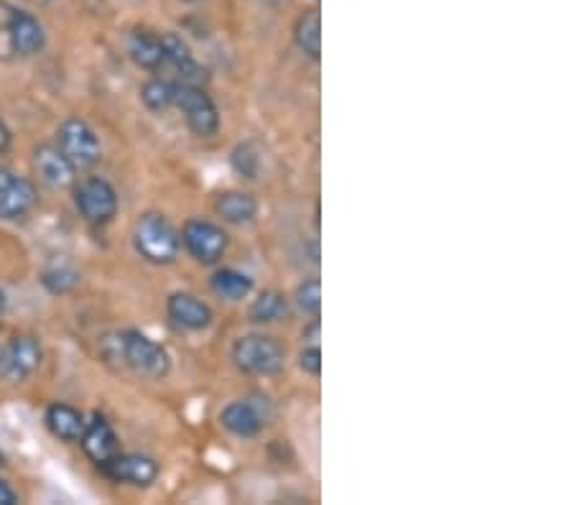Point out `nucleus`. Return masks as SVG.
Here are the masks:
<instances>
[{"label": "nucleus", "instance_id": "7c9ffc66", "mask_svg": "<svg viewBox=\"0 0 574 505\" xmlns=\"http://www.w3.org/2000/svg\"><path fill=\"white\" fill-rule=\"evenodd\" d=\"M6 307H8V299H6V292H3V288H0V315H3V311H6Z\"/></svg>", "mask_w": 574, "mask_h": 505}, {"label": "nucleus", "instance_id": "1a4fd4ad", "mask_svg": "<svg viewBox=\"0 0 574 505\" xmlns=\"http://www.w3.org/2000/svg\"><path fill=\"white\" fill-rule=\"evenodd\" d=\"M39 191L34 182L15 176L11 168L0 166V220H21L34 210Z\"/></svg>", "mask_w": 574, "mask_h": 505}, {"label": "nucleus", "instance_id": "dca6fc26", "mask_svg": "<svg viewBox=\"0 0 574 505\" xmlns=\"http://www.w3.org/2000/svg\"><path fill=\"white\" fill-rule=\"evenodd\" d=\"M79 444H83L85 454L100 468L102 462H108L112 454H118V437L112 427L108 424V419L100 414H95L90 421H85L83 437H79Z\"/></svg>", "mask_w": 574, "mask_h": 505}, {"label": "nucleus", "instance_id": "c85d7f7f", "mask_svg": "<svg viewBox=\"0 0 574 505\" xmlns=\"http://www.w3.org/2000/svg\"><path fill=\"white\" fill-rule=\"evenodd\" d=\"M302 340H306V344H320V319L317 317H314L312 325L302 332Z\"/></svg>", "mask_w": 574, "mask_h": 505}, {"label": "nucleus", "instance_id": "6ab92c4d", "mask_svg": "<svg viewBox=\"0 0 574 505\" xmlns=\"http://www.w3.org/2000/svg\"><path fill=\"white\" fill-rule=\"evenodd\" d=\"M44 421L46 429L52 431L56 439H62V442H79V437H83L85 416L79 414L75 406L52 404L46 408Z\"/></svg>", "mask_w": 574, "mask_h": 505}, {"label": "nucleus", "instance_id": "412c9836", "mask_svg": "<svg viewBox=\"0 0 574 505\" xmlns=\"http://www.w3.org/2000/svg\"><path fill=\"white\" fill-rule=\"evenodd\" d=\"M209 286H213V292L220 296V299L242 301L253 292V278L242 274L238 268H220L209 278Z\"/></svg>", "mask_w": 574, "mask_h": 505}, {"label": "nucleus", "instance_id": "a211bd4d", "mask_svg": "<svg viewBox=\"0 0 574 505\" xmlns=\"http://www.w3.org/2000/svg\"><path fill=\"white\" fill-rule=\"evenodd\" d=\"M128 54H131V59L145 72L164 69V50H161V36L153 34V31L136 29L133 34L128 36Z\"/></svg>", "mask_w": 574, "mask_h": 505}, {"label": "nucleus", "instance_id": "2f4dec72", "mask_svg": "<svg viewBox=\"0 0 574 505\" xmlns=\"http://www.w3.org/2000/svg\"><path fill=\"white\" fill-rule=\"evenodd\" d=\"M3 464H6V457H3V452H0V468H3Z\"/></svg>", "mask_w": 574, "mask_h": 505}, {"label": "nucleus", "instance_id": "9d476101", "mask_svg": "<svg viewBox=\"0 0 574 505\" xmlns=\"http://www.w3.org/2000/svg\"><path fill=\"white\" fill-rule=\"evenodd\" d=\"M161 50H164V67L174 72V83L180 85H205L207 69L194 59L189 44L180 34L169 31L161 34Z\"/></svg>", "mask_w": 574, "mask_h": 505}, {"label": "nucleus", "instance_id": "cd10ccee", "mask_svg": "<svg viewBox=\"0 0 574 505\" xmlns=\"http://www.w3.org/2000/svg\"><path fill=\"white\" fill-rule=\"evenodd\" d=\"M19 503V495L11 485L6 483V480H0V505H15Z\"/></svg>", "mask_w": 574, "mask_h": 505}, {"label": "nucleus", "instance_id": "20e7f679", "mask_svg": "<svg viewBox=\"0 0 574 505\" xmlns=\"http://www.w3.org/2000/svg\"><path fill=\"white\" fill-rule=\"evenodd\" d=\"M232 363L248 375H277L284 367V350L269 334H246L232 344Z\"/></svg>", "mask_w": 574, "mask_h": 505}, {"label": "nucleus", "instance_id": "2eb2a0df", "mask_svg": "<svg viewBox=\"0 0 574 505\" xmlns=\"http://www.w3.org/2000/svg\"><path fill=\"white\" fill-rule=\"evenodd\" d=\"M46 34L42 21L34 13L21 11L13 6L11 11V46L15 56H34L44 50Z\"/></svg>", "mask_w": 574, "mask_h": 505}, {"label": "nucleus", "instance_id": "39448f33", "mask_svg": "<svg viewBox=\"0 0 574 505\" xmlns=\"http://www.w3.org/2000/svg\"><path fill=\"white\" fill-rule=\"evenodd\" d=\"M273 406L263 393H253L250 398L232 400L223 408L220 424L230 431L232 437L240 439H253L261 435V429L271 421Z\"/></svg>", "mask_w": 574, "mask_h": 505}, {"label": "nucleus", "instance_id": "f8f14e48", "mask_svg": "<svg viewBox=\"0 0 574 505\" xmlns=\"http://www.w3.org/2000/svg\"><path fill=\"white\" fill-rule=\"evenodd\" d=\"M42 363V344L34 337L19 334L8 342V348L0 352V373L8 381H23L36 371Z\"/></svg>", "mask_w": 574, "mask_h": 505}, {"label": "nucleus", "instance_id": "423d86ee", "mask_svg": "<svg viewBox=\"0 0 574 505\" xmlns=\"http://www.w3.org/2000/svg\"><path fill=\"white\" fill-rule=\"evenodd\" d=\"M174 106L182 110L184 120H187L189 131L194 135H215L220 128V110H217L215 100L209 98L202 85H180L176 83Z\"/></svg>", "mask_w": 574, "mask_h": 505}, {"label": "nucleus", "instance_id": "aec40b11", "mask_svg": "<svg viewBox=\"0 0 574 505\" xmlns=\"http://www.w3.org/2000/svg\"><path fill=\"white\" fill-rule=\"evenodd\" d=\"M294 42L299 46V52L310 56V59H320V56H322V15H320V8H306V11L296 15Z\"/></svg>", "mask_w": 574, "mask_h": 505}, {"label": "nucleus", "instance_id": "4be33fe9", "mask_svg": "<svg viewBox=\"0 0 574 505\" xmlns=\"http://www.w3.org/2000/svg\"><path fill=\"white\" fill-rule=\"evenodd\" d=\"M289 315V299L281 292H263L258 299H253L248 309L250 322L256 325H273L281 322Z\"/></svg>", "mask_w": 574, "mask_h": 505}, {"label": "nucleus", "instance_id": "393cba45", "mask_svg": "<svg viewBox=\"0 0 574 505\" xmlns=\"http://www.w3.org/2000/svg\"><path fill=\"white\" fill-rule=\"evenodd\" d=\"M42 284L52 294H67L79 284V274L69 266H54L42 274Z\"/></svg>", "mask_w": 574, "mask_h": 505}, {"label": "nucleus", "instance_id": "0eeeda50", "mask_svg": "<svg viewBox=\"0 0 574 505\" xmlns=\"http://www.w3.org/2000/svg\"><path fill=\"white\" fill-rule=\"evenodd\" d=\"M182 245L187 248V253L194 261L205 263V266H213L228 253L230 238L217 222L209 220H187L182 228Z\"/></svg>", "mask_w": 574, "mask_h": 505}, {"label": "nucleus", "instance_id": "473e14b6", "mask_svg": "<svg viewBox=\"0 0 574 505\" xmlns=\"http://www.w3.org/2000/svg\"><path fill=\"white\" fill-rule=\"evenodd\" d=\"M182 3H199V0H182Z\"/></svg>", "mask_w": 574, "mask_h": 505}, {"label": "nucleus", "instance_id": "6e6552de", "mask_svg": "<svg viewBox=\"0 0 574 505\" xmlns=\"http://www.w3.org/2000/svg\"><path fill=\"white\" fill-rule=\"evenodd\" d=\"M75 207L90 224H108L118 212V195L110 182L87 176L75 187Z\"/></svg>", "mask_w": 574, "mask_h": 505}, {"label": "nucleus", "instance_id": "c756f323", "mask_svg": "<svg viewBox=\"0 0 574 505\" xmlns=\"http://www.w3.org/2000/svg\"><path fill=\"white\" fill-rule=\"evenodd\" d=\"M11 143H13V133H11V128L6 125V120L0 118V154H6L8 149H11Z\"/></svg>", "mask_w": 574, "mask_h": 505}, {"label": "nucleus", "instance_id": "bb28decb", "mask_svg": "<svg viewBox=\"0 0 574 505\" xmlns=\"http://www.w3.org/2000/svg\"><path fill=\"white\" fill-rule=\"evenodd\" d=\"M299 367L312 378H320L322 375V350L320 344H304V350L299 352Z\"/></svg>", "mask_w": 574, "mask_h": 505}, {"label": "nucleus", "instance_id": "5701e85b", "mask_svg": "<svg viewBox=\"0 0 574 505\" xmlns=\"http://www.w3.org/2000/svg\"><path fill=\"white\" fill-rule=\"evenodd\" d=\"M176 83L166 77H153L141 87V102L151 112H164L174 106Z\"/></svg>", "mask_w": 574, "mask_h": 505}, {"label": "nucleus", "instance_id": "f257e3e1", "mask_svg": "<svg viewBox=\"0 0 574 505\" xmlns=\"http://www.w3.org/2000/svg\"><path fill=\"white\" fill-rule=\"evenodd\" d=\"M108 342L112 344V350L105 348V355L120 360V363L131 367L141 378L156 381L172 371V358H169L166 348L156 340H151L149 334L139 330H126L116 337H108Z\"/></svg>", "mask_w": 574, "mask_h": 505}, {"label": "nucleus", "instance_id": "a878e982", "mask_svg": "<svg viewBox=\"0 0 574 505\" xmlns=\"http://www.w3.org/2000/svg\"><path fill=\"white\" fill-rule=\"evenodd\" d=\"M11 11L13 6H8L6 0H0V59L3 62L15 56L11 46Z\"/></svg>", "mask_w": 574, "mask_h": 505}, {"label": "nucleus", "instance_id": "72a5a7b5", "mask_svg": "<svg viewBox=\"0 0 574 505\" xmlns=\"http://www.w3.org/2000/svg\"><path fill=\"white\" fill-rule=\"evenodd\" d=\"M271 3H279V0H271Z\"/></svg>", "mask_w": 574, "mask_h": 505}, {"label": "nucleus", "instance_id": "ddd939ff", "mask_svg": "<svg viewBox=\"0 0 574 505\" xmlns=\"http://www.w3.org/2000/svg\"><path fill=\"white\" fill-rule=\"evenodd\" d=\"M166 315L180 330L187 332H202L213 325V309H209V304L187 292H176L169 296Z\"/></svg>", "mask_w": 574, "mask_h": 505}, {"label": "nucleus", "instance_id": "f03ea898", "mask_svg": "<svg viewBox=\"0 0 574 505\" xmlns=\"http://www.w3.org/2000/svg\"><path fill=\"white\" fill-rule=\"evenodd\" d=\"M133 248L143 261L153 263V266H166L180 255L182 240L164 215L143 212L133 224Z\"/></svg>", "mask_w": 574, "mask_h": 505}, {"label": "nucleus", "instance_id": "4468645a", "mask_svg": "<svg viewBox=\"0 0 574 505\" xmlns=\"http://www.w3.org/2000/svg\"><path fill=\"white\" fill-rule=\"evenodd\" d=\"M31 164H34V172L39 176V182L46 184V187L52 189H64L69 187L72 182H75V174L77 168L72 166L64 154L52 143H44V146H39L34 151V158H31Z\"/></svg>", "mask_w": 574, "mask_h": 505}, {"label": "nucleus", "instance_id": "f3484780", "mask_svg": "<svg viewBox=\"0 0 574 505\" xmlns=\"http://www.w3.org/2000/svg\"><path fill=\"white\" fill-rule=\"evenodd\" d=\"M215 212L217 218L228 224H248L256 220L258 202L253 195H248V191L230 189V191H223V195L215 199Z\"/></svg>", "mask_w": 574, "mask_h": 505}, {"label": "nucleus", "instance_id": "b1692460", "mask_svg": "<svg viewBox=\"0 0 574 505\" xmlns=\"http://www.w3.org/2000/svg\"><path fill=\"white\" fill-rule=\"evenodd\" d=\"M294 304L299 307V311L306 317H320V309H322V284L320 278H310V281H302V284L296 286L294 292Z\"/></svg>", "mask_w": 574, "mask_h": 505}, {"label": "nucleus", "instance_id": "9b49d317", "mask_svg": "<svg viewBox=\"0 0 574 505\" xmlns=\"http://www.w3.org/2000/svg\"><path fill=\"white\" fill-rule=\"evenodd\" d=\"M100 470L110 480H116V483H128L136 487H149L151 483H156L159 477V462L145 454H133V452L112 454L108 462L100 464Z\"/></svg>", "mask_w": 574, "mask_h": 505}, {"label": "nucleus", "instance_id": "7ed1b4c3", "mask_svg": "<svg viewBox=\"0 0 574 505\" xmlns=\"http://www.w3.org/2000/svg\"><path fill=\"white\" fill-rule=\"evenodd\" d=\"M56 149L62 151L64 158L83 172V168H93L102 156V143L97 139L95 128L83 118L64 120L56 131Z\"/></svg>", "mask_w": 574, "mask_h": 505}]
</instances>
